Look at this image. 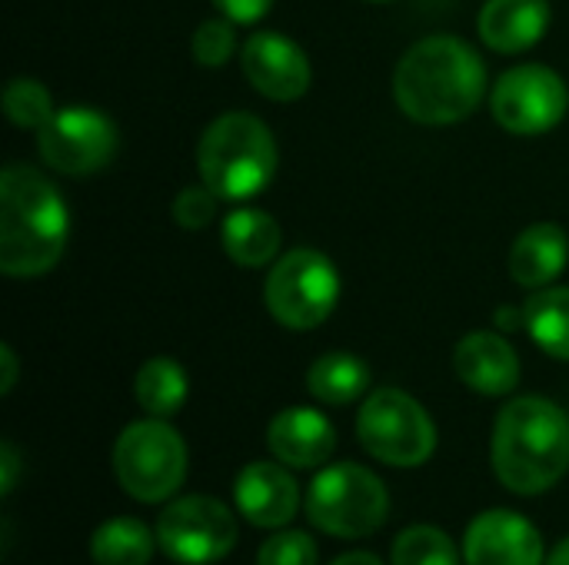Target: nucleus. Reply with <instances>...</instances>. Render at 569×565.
Instances as JSON below:
<instances>
[{
  "mask_svg": "<svg viewBox=\"0 0 569 565\" xmlns=\"http://www.w3.org/2000/svg\"><path fill=\"white\" fill-rule=\"evenodd\" d=\"M487 93V67L460 37H427L413 43L393 73L397 107L427 127L467 120Z\"/></svg>",
  "mask_w": 569,
  "mask_h": 565,
  "instance_id": "1",
  "label": "nucleus"
},
{
  "mask_svg": "<svg viewBox=\"0 0 569 565\" xmlns=\"http://www.w3.org/2000/svg\"><path fill=\"white\" fill-rule=\"evenodd\" d=\"M67 233L70 216L57 186L33 167L7 163L0 173V273L13 280L50 273Z\"/></svg>",
  "mask_w": 569,
  "mask_h": 565,
  "instance_id": "2",
  "label": "nucleus"
},
{
  "mask_svg": "<svg viewBox=\"0 0 569 565\" xmlns=\"http://www.w3.org/2000/svg\"><path fill=\"white\" fill-rule=\"evenodd\" d=\"M490 460L497 480L517 496L553 490L569 470V416L543 396L507 403L493 426Z\"/></svg>",
  "mask_w": 569,
  "mask_h": 565,
  "instance_id": "3",
  "label": "nucleus"
},
{
  "mask_svg": "<svg viewBox=\"0 0 569 565\" xmlns=\"http://www.w3.org/2000/svg\"><path fill=\"white\" fill-rule=\"evenodd\" d=\"M200 180L220 200H250L273 180L277 143L270 127L253 113H223L217 117L197 150Z\"/></svg>",
  "mask_w": 569,
  "mask_h": 565,
  "instance_id": "4",
  "label": "nucleus"
},
{
  "mask_svg": "<svg viewBox=\"0 0 569 565\" xmlns=\"http://www.w3.org/2000/svg\"><path fill=\"white\" fill-rule=\"evenodd\" d=\"M390 516V493L360 463L323 466L307 490V519L333 539H363Z\"/></svg>",
  "mask_w": 569,
  "mask_h": 565,
  "instance_id": "5",
  "label": "nucleus"
},
{
  "mask_svg": "<svg viewBox=\"0 0 569 565\" xmlns=\"http://www.w3.org/2000/svg\"><path fill=\"white\" fill-rule=\"evenodd\" d=\"M187 443L167 420L130 423L113 443V473L137 503H167L187 480Z\"/></svg>",
  "mask_w": 569,
  "mask_h": 565,
  "instance_id": "6",
  "label": "nucleus"
},
{
  "mask_svg": "<svg viewBox=\"0 0 569 565\" xmlns=\"http://www.w3.org/2000/svg\"><path fill=\"white\" fill-rule=\"evenodd\" d=\"M360 446L383 466L413 470L437 450V426L430 413L403 390H373L357 416Z\"/></svg>",
  "mask_w": 569,
  "mask_h": 565,
  "instance_id": "7",
  "label": "nucleus"
},
{
  "mask_svg": "<svg viewBox=\"0 0 569 565\" xmlns=\"http://www.w3.org/2000/svg\"><path fill=\"white\" fill-rule=\"evenodd\" d=\"M263 300L287 330H317L340 300V273L320 250H290L267 276Z\"/></svg>",
  "mask_w": 569,
  "mask_h": 565,
  "instance_id": "8",
  "label": "nucleus"
},
{
  "mask_svg": "<svg viewBox=\"0 0 569 565\" xmlns=\"http://www.w3.org/2000/svg\"><path fill=\"white\" fill-rule=\"evenodd\" d=\"M240 526L227 503L213 496H180L157 519L160 553L173 563L213 565L237 546Z\"/></svg>",
  "mask_w": 569,
  "mask_h": 565,
  "instance_id": "9",
  "label": "nucleus"
},
{
  "mask_svg": "<svg viewBox=\"0 0 569 565\" xmlns=\"http://www.w3.org/2000/svg\"><path fill=\"white\" fill-rule=\"evenodd\" d=\"M490 107L503 130L517 137H537L567 117V83L543 63H523L497 80Z\"/></svg>",
  "mask_w": 569,
  "mask_h": 565,
  "instance_id": "10",
  "label": "nucleus"
},
{
  "mask_svg": "<svg viewBox=\"0 0 569 565\" xmlns=\"http://www.w3.org/2000/svg\"><path fill=\"white\" fill-rule=\"evenodd\" d=\"M37 147L47 167L67 176L103 170L117 153V127L93 107H63L37 130Z\"/></svg>",
  "mask_w": 569,
  "mask_h": 565,
  "instance_id": "11",
  "label": "nucleus"
},
{
  "mask_svg": "<svg viewBox=\"0 0 569 565\" xmlns=\"http://www.w3.org/2000/svg\"><path fill=\"white\" fill-rule=\"evenodd\" d=\"M240 63H243V73L253 83V90L263 93L267 100L290 103L310 90V77H313L310 60L283 33H270V30L250 33L243 43Z\"/></svg>",
  "mask_w": 569,
  "mask_h": 565,
  "instance_id": "12",
  "label": "nucleus"
},
{
  "mask_svg": "<svg viewBox=\"0 0 569 565\" xmlns=\"http://www.w3.org/2000/svg\"><path fill=\"white\" fill-rule=\"evenodd\" d=\"M467 565H543V536L513 509L480 513L463 536Z\"/></svg>",
  "mask_w": 569,
  "mask_h": 565,
  "instance_id": "13",
  "label": "nucleus"
},
{
  "mask_svg": "<svg viewBox=\"0 0 569 565\" xmlns=\"http://www.w3.org/2000/svg\"><path fill=\"white\" fill-rule=\"evenodd\" d=\"M233 503L240 516L257 529H283L300 509V486L293 473L277 460L247 463L233 480Z\"/></svg>",
  "mask_w": 569,
  "mask_h": 565,
  "instance_id": "14",
  "label": "nucleus"
},
{
  "mask_svg": "<svg viewBox=\"0 0 569 565\" xmlns=\"http://www.w3.org/2000/svg\"><path fill=\"white\" fill-rule=\"evenodd\" d=\"M267 446L290 470H317L333 456L337 430L320 410L290 406L267 426Z\"/></svg>",
  "mask_w": 569,
  "mask_h": 565,
  "instance_id": "15",
  "label": "nucleus"
},
{
  "mask_svg": "<svg viewBox=\"0 0 569 565\" xmlns=\"http://www.w3.org/2000/svg\"><path fill=\"white\" fill-rule=\"evenodd\" d=\"M457 376L480 396H507L520 383V356L497 333H470L453 350Z\"/></svg>",
  "mask_w": 569,
  "mask_h": 565,
  "instance_id": "16",
  "label": "nucleus"
},
{
  "mask_svg": "<svg viewBox=\"0 0 569 565\" xmlns=\"http://www.w3.org/2000/svg\"><path fill=\"white\" fill-rule=\"evenodd\" d=\"M550 17V0H490L477 23L490 50L523 53L543 40Z\"/></svg>",
  "mask_w": 569,
  "mask_h": 565,
  "instance_id": "17",
  "label": "nucleus"
},
{
  "mask_svg": "<svg viewBox=\"0 0 569 565\" xmlns=\"http://www.w3.org/2000/svg\"><path fill=\"white\" fill-rule=\"evenodd\" d=\"M567 233L557 223H533L517 236L510 250V276L527 290H540L567 270Z\"/></svg>",
  "mask_w": 569,
  "mask_h": 565,
  "instance_id": "18",
  "label": "nucleus"
},
{
  "mask_svg": "<svg viewBox=\"0 0 569 565\" xmlns=\"http://www.w3.org/2000/svg\"><path fill=\"white\" fill-rule=\"evenodd\" d=\"M223 250L240 266H267L280 250V226L263 210H233L220 230Z\"/></svg>",
  "mask_w": 569,
  "mask_h": 565,
  "instance_id": "19",
  "label": "nucleus"
},
{
  "mask_svg": "<svg viewBox=\"0 0 569 565\" xmlns=\"http://www.w3.org/2000/svg\"><path fill=\"white\" fill-rule=\"evenodd\" d=\"M307 390L313 400L327 406H347L367 396L370 390V370L360 356L353 353H327L313 360L307 373Z\"/></svg>",
  "mask_w": 569,
  "mask_h": 565,
  "instance_id": "20",
  "label": "nucleus"
},
{
  "mask_svg": "<svg viewBox=\"0 0 569 565\" xmlns=\"http://www.w3.org/2000/svg\"><path fill=\"white\" fill-rule=\"evenodd\" d=\"M187 393H190V380H187L183 366L170 356L147 360L133 376V396H137L140 410L157 420L180 413V406L187 403Z\"/></svg>",
  "mask_w": 569,
  "mask_h": 565,
  "instance_id": "21",
  "label": "nucleus"
},
{
  "mask_svg": "<svg viewBox=\"0 0 569 565\" xmlns=\"http://www.w3.org/2000/svg\"><path fill=\"white\" fill-rule=\"evenodd\" d=\"M157 546V529H147L133 516H117L97 526L90 539V556L97 565H147Z\"/></svg>",
  "mask_w": 569,
  "mask_h": 565,
  "instance_id": "22",
  "label": "nucleus"
},
{
  "mask_svg": "<svg viewBox=\"0 0 569 565\" xmlns=\"http://www.w3.org/2000/svg\"><path fill=\"white\" fill-rule=\"evenodd\" d=\"M523 323L530 340L553 360H569V286H553L527 300Z\"/></svg>",
  "mask_w": 569,
  "mask_h": 565,
  "instance_id": "23",
  "label": "nucleus"
},
{
  "mask_svg": "<svg viewBox=\"0 0 569 565\" xmlns=\"http://www.w3.org/2000/svg\"><path fill=\"white\" fill-rule=\"evenodd\" d=\"M390 565H460V553L443 529L410 526L393 539Z\"/></svg>",
  "mask_w": 569,
  "mask_h": 565,
  "instance_id": "24",
  "label": "nucleus"
},
{
  "mask_svg": "<svg viewBox=\"0 0 569 565\" xmlns=\"http://www.w3.org/2000/svg\"><path fill=\"white\" fill-rule=\"evenodd\" d=\"M3 113L20 130H43L57 110H53L50 90L40 80L17 77L3 87Z\"/></svg>",
  "mask_w": 569,
  "mask_h": 565,
  "instance_id": "25",
  "label": "nucleus"
},
{
  "mask_svg": "<svg viewBox=\"0 0 569 565\" xmlns=\"http://www.w3.org/2000/svg\"><path fill=\"white\" fill-rule=\"evenodd\" d=\"M257 565H317V543L303 529H280L260 546Z\"/></svg>",
  "mask_w": 569,
  "mask_h": 565,
  "instance_id": "26",
  "label": "nucleus"
},
{
  "mask_svg": "<svg viewBox=\"0 0 569 565\" xmlns=\"http://www.w3.org/2000/svg\"><path fill=\"white\" fill-rule=\"evenodd\" d=\"M197 63L203 67H223L233 50H237V33H233V20H203L190 40Z\"/></svg>",
  "mask_w": 569,
  "mask_h": 565,
  "instance_id": "27",
  "label": "nucleus"
},
{
  "mask_svg": "<svg viewBox=\"0 0 569 565\" xmlns=\"http://www.w3.org/2000/svg\"><path fill=\"white\" fill-rule=\"evenodd\" d=\"M217 193L200 183V186H183L173 200V220L183 226V230H203L213 223L217 216Z\"/></svg>",
  "mask_w": 569,
  "mask_h": 565,
  "instance_id": "28",
  "label": "nucleus"
},
{
  "mask_svg": "<svg viewBox=\"0 0 569 565\" xmlns=\"http://www.w3.org/2000/svg\"><path fill=\"white\" fill-rule=\"evenodd\" d=\"M273 0H213V7L233 20V23H257L260 17H267Z\"/></svg>",
  "mask_w": 569,
  "mask_h": 565,
  "instance_id": "29",
  "label": "nucleus"
},
{
  "mask_svg": "<svg viewBox=\"0 0 569 565\" xmlns=\"http://www.w3.org/2000/svg\"><path fill=\"white\" fill-rule=\"evenodd\" d=\"M17 476H20V456H17V450H13V443L7 440V443L0 446V493H3V496L13 493Z\"/></svg>",
  "mask_w": 569,
  "mask_h": 565,
  "instance_id": "30",
  "label": "nucleus"
},
{
  "mask_svg": "<svg viewBox=\"0 0 569 565\" xmlns=\"http://www.w3.org/2000/svg\"><path fill=\"white\" fill-rule=\"evenodd\" d=\"M0 363H3V380H0V393H10L13 390V383H17V356H13V350L3 343L0 346Z\"/></svg>",
  "mask_w": 569,
  "mask_h": 565,
  "instance_id": "31",
  "label": "nucleus"
},
{
  "mask_svg": "<svg viewBox=\"0 0 569 565\" xmlns=\"http://www.w3.org/2000/svg\"><path fill=\"white\" fill-rule=\"evenodd\" d=\"M330 565H383L373 553H347V556H337Z\"/></svg>",
  "mask_w": 569,
  "mask_h": 565,
  "instance_id": "32",
  "label": "nucleus"
},
{
  "mask_svg": "<svg viewBox=\"0 0 569 565\" xmlns=\"http://www.w3.org/2000/svg\"><path fill=\"white\" fill-rule=\"evenodd\" d=\"M547 565H569V539H563V543L550 553Z\"/></svg>",
  "mask_w": 569,
  "mask_h": 565,
  "instance_id": "33",
  "label": "nucleus"
},
{
  "mask_svg": "<svg viewBox=\"0 0 569 565\" xmlns=\"http://www.w3.org/2000/svg\"><path fill=\"white\" fill-rule=\"evenodd\" d=\"M377 3H387V0H377Z\"/></svg>",
  "mask_w": 569,
  "mask_h": 565,
  "instance_id": "34",
  "label": "nucleus"
}]
</instances>
